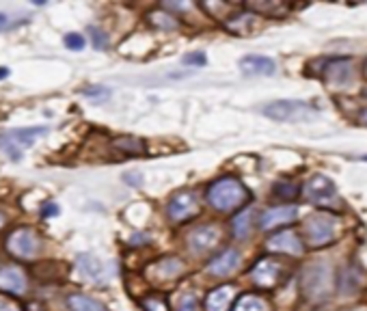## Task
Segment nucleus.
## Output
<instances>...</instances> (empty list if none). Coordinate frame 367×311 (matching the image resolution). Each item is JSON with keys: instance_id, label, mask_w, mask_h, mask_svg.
<instances>
[{"instance_id": "40", "label": "nucleus", "mask_w": 367, "mask_h": 311, "mask_svg": "<svg viewBox=\"0 0 367 311\" xmlns=\"http://www.w3.org/2000/svg\"><path fill=\"white\" fill-rule=\"evenodd\" d=\"M365 93H367V91H365Z\"/></svg>"}, {"instance_id": "1", "label": "nucleus", "mask_w": 367, "mask_h": 311, "mask_svg": "<svg viewBox=\"0 0 367 311\" xmlns=\"http://www.w3.org/2000/svg\"><path fill=\"white\" fill-rule=\"evenodd\" d=\"M247 199H249L247 186L240 180H235V177H223V180L214 182L208 190L210 206L219 212H231L235 208H240L244 206Z\"/></svg>"}, {"instance_id": "28", "label": "nucleus", "mask_w": 367, "mask_h": 311, "mask_svg": "<svg viewBox=\"0 0 367 311\" xmlns=\"http://www.w3.org/2000/svg\"><path fill=\"white\" fill-rule=\"evenodd\" d=\"M91 39H93V46H95L97 50H104V48L108 46L106 35H104L102 31H97V29H91Z\"/></svg>"}, {"instance_id": "21", "label": "nucleus", "mask_w": 367, "mask_h": 311, "mask_svg": "<svg viewBox=\"0 0 367 311\" xmlns=\"http://www.w3.org/2000/svg\"><path fill=\"white\" fill-rule=\"evenodd\" d=\"M233 311H270L268 309V303L259 296H253V294H244L240 301L235 303Z\"/></svg>"}, {"instance_id": "5", "label": "nucleus", "mask_w": 367, "mask_h": 311, "mask_svg": "<svg viewBox=\"0 0 367 311\" xmlns=\"http://www.w3.org/2000/svg\"><path fill=\"white\" fill-rule=\"evenodd\" d=\"M337 218L331 216V214H324V212H318V214H311L305 223V232H307V238L313 247H324V244H331L337 236Z\"/></svg>"}, {"instance_id": "35", "label": "nucleus", "mask_w": 367, "mask_h": 311, "mask_svg": "<svg viewBox=\"0 0 367 311\" xmlns=\"http://www.w3.org/2000/svg\"><path fill=\"white\" fill-rule=\"evenodd\" d=\"M7 26V15L5 13H0V29Z\"/></svg>"}, {"instance_id": "17", "label": "nucleus", "mask_w": 367, "mask_h": 311, "mask_svg": "<svg viewBox=\"0 0 367 311\" xmlns=\"http://www.w3.org/2000/svg\"><path fill=\"white\" fill-rule=\"evenodd\" d=\"M233 287L231 285H223V287H216L214 292H210L208 301H205V307L208 311H227L231 298H233Z\"/></svg>"}, {"instance_id": "26", "label": "nucleus", "mask_w": 367, "mask_h": 311, "mask_svg": "<svg viewBox=\"0 0 367 311\" xmlns=\"http://www.w3.org/2000/svg\"><path fill=\"white\" fill-rule=\"evenodd\" d=\"M143 307H145V311H169V309H166V303H164L162 298H158V296L145 298V301H143Z\"/></svg>"}, {"instance_id": "23", "label": "nucleus", "mask_w": 367, "mask_h": 311, "mask_svg": "<svg viewBox=\"0 0 367 311\" xmlns=\"http://www.w3.org/2000/svg\"><path fill=\"white\" fill-rule=\"evenodd\" d=\"M115 147L121 149L123 153H143L145 151V145L139 139H130V137L115 141Z\"/></svg>"}, {"instance_id": "20", "label": "nucleus", "mask_w": 367, "mask_h": 311, "mask_svg": "<svg viewBox=\"0 0 367 311\" xmlns=\"http://www.w3.org/2000/svg\"><path fill=\"white\" fill-rule=\"evenodd\" d=\"M156 271L162 279H175L184 273V264L175 257H169V259H162L158 266H156Z\"/></svg>"}, {"instance_id": "10", "label": "nucleus", "mask_w": 367, "mask_h": 311, "mask_svg": "<svg viewBox=\"0 0 367 311\" xmlns=\"http://www.w3.org/2000/svg\"><path fill=\"white\" fill-rule=\"evenodd\" d=\"M327 80L337 86V89H345L348 84L354 82V65L350 59H335L329 63L327 68Z\"/></svg>"}, {"instance_id": "25", "label": "nucleus", "mask_w": 367, "mask_h": 311, "mask_svg": "<svg viewBox=\"0 0 367 311\" xmlns=\"http://www.w3.org/2000/svg\"><path fill=\"white\" fill-rule=\"evenodd\" d=\"M84 37L78 35V33H70V35H65V46H68L70 50H82L84 48Z\"/></svg>"}, {"instance_id": "7", "label": "nucleus", "mask_w": 367, "mask_h": 311, "mask_svg": "<svg viewBox=\"0 0 367 311\" xmlns=\"http://www.w3.org/2000/svg\"><path fill=\"white\" fill-rule=\"evenodd\" d=\"M169 218L175 220V223H182V220L190 218L199 212V202L194 192H178L175 197L169 202Z\"/></svg>"}, {"instance_id": "11", "label": "nucleus", "mask_w": 367, "mask_h": 311, "mask_svg": "<svg viewBox=\"0 0 367 311\" xmlns=\"http://www.w3.org/2000/svg\"><path fill=\"white\" fill-rule=\"evenodd\" d=\"M298 216V210L294 206H279V208H270L262 214L259 218V227L264 232H270L274 227H281V225H288L292 220H296Z\"/></svg>"}, {"instance_id": "4", "label": "nucleus", "mask_w": 367, "mask_h": 311, "mask_svg": "<svg viewBox=\"0 0 367 311\" xmlns=\"http://www.w3.org/2000/svg\"><path fill=\"white\" fill-rule=\"evenodd\" d=\"M46 128H19V130H11L7 135L0 137V149H3L9 158L19 160L22 158V151L26 147L35 145V141L39 137L46 135Z\"/></svg>"}, {"instance_id": "18", "label": "nucleus", "mask_w": 367, "mask_h": 311, "mask_svg": "<svg viewBox=\"0 0 367 311\" xmlns=\"http://www.w3.org/2000/svg\"><path fill=\"white\" fill-rule=\"evenodd\" d=\"M68 305L72 311H108L102 303H97L91 296H84V294H72L68 298Z\"/></svg>"}, {"instance_id": "15", "label": "nucleus", "mask_w": 367, "mask_h": 311, "mask_svg": "<svg viewBox=\"0 0 367 311\" xmlns=\"http://www.w3.org/2000/svg\"><path fill=\"white\" fill-rule=\"evenodd\" d=\"M0 290L11 294H24L26 290V277L17 266H3L0 268Z\"/></svg>"}, {"instance_id": "32", "label": "nucleus", "mask_w": 367, "mask_h": 311, "mask_svg": "<svg viewBox=\"0 0 367 311\" xmlns=\"http://www.w3.org/2000/svg\"><path fill=\"white\" fill-rule=\"evenodd\" d=\"M58 214V206L56 204H46L41 210V216L43 218H50V216H56Z\"/></svg>"}, {"instance_id": "8", "label": "nucleus", "mask_w": 367, "mask_h": 311, "mask_svg": "<svg viewBox=\"0 0 367 311\" xmlns=\"http://www.w3.org/2000/svg\"><path fill=\"white\" fill-rule=\"evenodd\" d=\"M221 242V229L216 225H201L194 229L190 236H188V249L192 253H208L210 249H214L216 244Z\"/></svg>"}, {"instance_id": "34", "label": "nucleus", "mask_w": 367, "mask_h": 311, "mask_svg": "<svg viewBox=\"0 0 367 311\" xmlns=\"http://www.w3.org/2000/svg\"><path fill=\"white\" fill-rule=\"evenodd\" d=\"M9 76V70L7 68H0V80H5Z\"/></svg>"}, {"instance_id": "22", "label": "nucleus", "mask_w": 367, "mask_h": 311, "mask_svg": "<svg viewBox=\"0 0 367 311\" xmlns=\"http://www.w3.org/2000/svg\"><path fill=\"white\" fill-rule=\"evenodd\" d=\"M78 266L84 271V275H89L91 279H100L102 277V271H104V266L100 259H95L93 255H80L78 257Z\"/></svg>"}, {"instance_id": "3", "label": "nucleus", "mask_w": 367, "mask_h": 311, "mask_svg": "<svg viewBox=\"0 0 367 311\" xmlns=\"http://www.w3.org/2000/svg\"><path fill=\"white\" fill-rule=\"evenodd\" d=\"M262 113L274 121L292 123V121H309L315 115V108L300 100H279V102L264 106Z\"/></svg>"}, {"instance_id": "6", "label": "nucleus", "mask_w": 367, "mask_h": 311, "mask_svg": "<svg viewBox=\"0 0 367 311\" xmlns=\"http://www.w3.org/2000/svg\"><path fill=\"white\" fill-rule=\"evenodd\" d=\"M39 244H41L39 236L33 229H29V227H19L7 238L9 253H13L15 257H22V259L35 257L39 253Z\"/></svg>"}, {"instance_id": "14", "label": "nucleus", "mask_w": 367, "mask_h": 311, "mask_svg": "<svg viewBox=\"0 0 367 311\" xmlns=\"http://www.w3.org/2000/svg\"><path fill=\"white\" fill-rule=\"evenodd\" d=\"M237 266H240V253L235 249H227L208 264V273L214 277H227L237 268Z\"/></svg>"}, {"instance_id": "27", "label": "nucleus", "mask_w": 367, "mask_h": 311, "mask_svg": "<svg viewBox=\"0 0 367 311\" xmlns=\"http://www.w3.org/2000/svg\"><path fill=\"white\" fill-rule=\"evenodd\" d=\"M151 17H154V22H156L158 26H162V29H178V20L171 17V15L158 13V15H151Z\"/></svg>"}, {"instance_id": "31", "label": "nucleus", "mask_w": 367, "mask_h": 311, "mask_svg": "<svg viewBox=\"0 0 367 311\" xmlns=\"http://www.w3.org/2000/svg\"><path fill=\"white\" fill-rule=\"evenodd\" d=\"M0 311H19V307H17L13 301H9V298H5V296H0Z\"/></svg>"}, {"instance_id": "33", "label": "nucleus", "mask_w": 367, "mask_h": 311, "mask_svg": "<svg viewBox=\"0 0 367 311\" xmlns=\"http://www.w3.org/2000/svg\"><path fill=\"white\" fill-rule=\"evenodd\" d=\"M184 63H188V65H203V63H205V56H203V54H186V56H184Z\"/></svg>"}, {"instance_id": "12", "label": "nucleus", "mask_w": 367, "mask_h": 311, "mask_svg": "<svg viewBox=\"0 0 367 311\" xmlns=\"http://www.w3.org/2000/svg\"><path fill=\"white\" fill-rule=\"evenodd\" d=\"M266 247H268L270 251H281V253H290V255H302V251H305V247H302L300 238H298L294 232H290V229L279 232V234H274L272 238H268Z\"/></svg>"}, {"instance_id": "9", "label": "nucleus", "mask_w": 367, "mask_h": 311, "mask_svg": "<svg viewBox=\"0 0 367 311\" xmlns=\"http://www.w3.org/2000/svg\"><path fill=\"white\" fill-rule=\"evenodd\" d=\"M305 195L313 204H331L337 197V190L327 175H313L305 186Z\"/></svg>"}, {"instance_id": "39", "label": "nucleus", "mask_w": 367, "mask_h": 311, "mask_svg": "<svg viewBox=\"0 0 367 311\" xmlns=\"http://www.w3.org/2000/svg\"><path fill=\"white\" fill-rule=\"evenodd\" d=\"M354 311H363V309H354Z\"/></svg>"}, {"instance_id": "19", "label": "nucleus", "mask_w": 367, "mask_h": 311, "mask_svg": "<svg viewBox=\"0 0 367 311\" xmlns=\"http://www.w3.org/2000/svg\"><path fill=\"white\" fill-rule=\"evenodd\" d=\"M251 225H253V210L251 208H247L244 212H240L235 216V220H233V234H235V238H249L251 236Z\"/></svg>"}, {"instance_id": "24", "label": "nucleus", "mask_w": 367, "mask_h": 311, "mask_svg": "<svg viewBox=\"0 0 367 311\" xmlns=\"http://www.w3.org/2000/svg\"><path fill=\"white\" fill-rule=\"evenodd\" d=\"M274 192H276L279 197H283V199H294V197L298 195V188H296V184H292V182H279V184L274 186Z\"/></svg>"}, {"instance_id": "29", "label": "nucleus", "mask_w": 367, "mask_h": 311, "mask_svg": "<svg viewBox=\"0 0 367 311\" xmlns=\"http://www.w3.org/2000/svg\"><path fill=\"white\" fill-rule=\"evenodd\" d=\"M180 311H197V298H194L192 294L184 296V301L180 305Z\"/></svg>"}, {"instance_id": "13", "label": "nucleus", "mask_w": 367, "mask_h": 311, "mask_svg": "<svg viewBox=\"0 0 367 311\" xmlns=\"http://www.w3.org/2000/svg\"><path fill=\"white\" fill-rule=\"evenodd\" d=\"M240 70H242L244 76H274L276 63L270 56L249 54L240 61Z\"/></svg>"}, {"instance_id": "36", "label": "nucleus", "mask_w": 367, "mask_h": 311, "mask_svg": "<svg viewBox=\"0 0 367 311\" xmlns=\"http://www.w3.org/2000/svg\"><path fill=\"white\" fill-rule=\"evenodd\" d=\"M361 121L367 126V110H363V113H361Z\"/></svg>"}, {"instance_id": "16", "label": "nucleus", "mask_w": 367, "mask_h": 311, "mask_svg": "<svg viewBox=\"0 0 367 311\" xmlns=\"http://www.w3.org/2000/svg\"><path fill=\"white\" fill-rule=\"evenodd\" d=\"M253 281L262 287H272L279 281V264L272 259H262L253 268Z\"/></svg>"}, {"instance_id": "38", "label": "nucleus", "mask_w": 367, "mask_h": 311, "mask_svg": "<svg viewBox=\"0 0 367 311\" xmlns=\"http://www.w3.org/2000/svg\"><path fill=\"white\" fill-rule=\"evenodd\" d=\"M363 160H367V156H363Z\"/></svg>"}, {"instance_id": "37", "label": "nucleus", "mask_w": 367, "mask_h": 311, "mask_svg": "<svg viewBox=\"0 0 367 311\" xmlns=\"http://www.w3.org/2000/svg\"><path fill=\"white\" fill-rule=\"evenodd\" d=\"M5 225V216L3 214H0V227H3Z\"/></svg>"}, {"instance_id": "30", "label": "nucleus", "mask_w": 367, "mask_h": 311, "mask_svg": "<svg viewBox=\"0 0 367 311\" xmlns=\"http://www.w3.org/2000/svg\"><path fill=\"white\" fill-rule=\"evenodd\" d=\"M82 93L89 98H108V89H84Z\"/></svg>"}, {"instance_id": "2", "label": "nucleus", "mask_w": 367, "mask_h": 311, "mask_svg": "<svg viewBox=\"0 0 367 311\" xmlns=\"http://www.w3.org/2000/svg\"><path fill=\"white\" fill-rule=\"evenodd\" d=\"M333 273L324 261L311 264L309 268L302 273V294L311 301H324L331 294Z\"/></svg>"}]
</instances>
